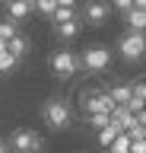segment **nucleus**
<instances>
[{"mask_svg":"<svg viewBox=\"0 0 146 153\" xmlns=\"http://www.w3.org/2000/svg\"><path fill=\"white\" fill-rule=\"evenodd\" d=\"M41 118H45V124H48V128L64 131V128L73 121V112H70L67 102H60V99H48V102H45V108H41Z\"/></svg>","mask_w":146,"mask_h":153,"instance_id":"nucleus-1","label":"nucleus"},{"mask_svg":"<svg viewBox=\"0 0 146 153\" xmlns=\"http://www.w3.org/2000/svg\"><path fill=\"white\" fill-rule=\"evenodd\" d=\"M79 67H86L89 74H105L108 67H111V51H108L105 45H92L83 51V57H79Z\"/></svg>","mask_w":146,"mask_h":153,"instance_id":"nucleus-2","label":"nucleus"},{"mask_svg":"<svg viewBox=\"0 0 146 153\" xmlns=\"http://www.w3.org/2000/svg\"><path fill=\"white\" fill-rule=\"evenodd\" d=\"M13 153H41V147H45V140H41L35 131H29V128H19V131H13L10 143H7Z\"/></svg>","mask_w":146,"mask_h":153,"instance_id":"nucleus-3","label":"nucleus"},{"mask_svg":"<svg viewBox=\"0 0 146 153\" xmlns=\"http://www.w3.org/2000/svg\"><path fill=\"white\" fill-rule=\"evenodd\" d=\"M117 51H121V57H124V61H140V57H143V51H146L143 32H127V35L121 38Z\"/></svg>","mask_w":146,"mask_h":153,"instance_id":"nucleus-4","label":"nucleus"},{"mask_svg":"<svg viewBox=\"0 0 146 153\" xmlns=\"http://www.w3.org/2000/svg\"><path fill=\"white\" fill-rule=\"evenodd\" d=\"M51 67H54V74H57V76L67 80V76H73L79 70V54H73V51L64 48V51H57V54L51 57Z\"/></svg>","mask_w":146,"mask_h":153,"instance_id":"nucleus-5","label":"nucleus"},{"mask_svg":"<svg viewBox=\"0 0 146 153\" xmlns=\"http://www.w3.org/2000/svg\"><path fill=\"white\" fill-rule=\"evenodd\" d=\"M83 108H86V115H111L114 102L105 93H86L83 96Z\"/></svg>","mask_w":146,"mask_h":153,"instance_id":"nucleus-6","label":"nucleus"},{"mask_svg":"<svg viewBox=\"0 0 146 153\" xmlns=\"http://www.w3.org/2000/svg\"><path fill=\"white\" fill-rule=\"evenodd\" d=\"M108 0H89L86 3V10H83V16H86V22L89 26H102V22H105L108 19Z\"/></svg>","mask_w":146,"mask_h":153,"instance_id":"nucleus-7","label":"nucleus"},{"mask_svg":"<svg viewBox=\"0 0 146 153\" xmlns=\"http://www.w3.org/2000/svg\"><path fill=\"white\" fill-rule=\"evenodd\" d=\"M7 13H10V22H22V19L32 13V7L22 3V0H10V3H7Z\"/></svg>","mask_w":146,"mask_h":153,"instance_id":"nucleus-8","label":"nucleus"},{"mask_svg":"<svg viewBox=\"0 0 146 153\" xmlns=\"http://www.w3.org/2000/svg\"><path fill=\"white\" fill-rule=\"evenodd\" d=\"M7 51H10V54L16 57V61H19V57L26 54V51H29V38H26V35H19V32H16V35H13L10 42H7Z\"/></svg>","mask_w":146,"mask_h":153,"instance_id":"nucleus-9","label":"nucleus"},{"mask_svg":"<svg viewBox=\"0 0 146 153\" xmlns=\"http://www.w3.org/2000/svg\"><path fill=\"white\" fill-rule=\"evenodd\" d=\"M127 26H130V32H143L146 13H143V10H136V7H130V10H127Z\"/></svg>","mask_w":146,"mask_h":153,"instance_id":"nucleus-10","label":"nucleus"},{"mask_svg":"<svg viewBox=\"0 0 146 153\" xmlns=\"http://www.w3.org/2000/svg\"><path fill=\"white\" fill-rule=\"evenodd\" d=\"M105 96H108L114 105H127V102H130V86H111Z\"/></svg>","mask_w":146,"mask_h":153,"instance_id":"nucleus-11","label":"nucleus"},{"mask_svg":"<svg viewBox=\"0 0 146 153\" xmlns=\"http://www.w3.org/2000/svg\"><path fill=\"white\" fill-rule=\"evenodd\" d=\"M54 32H57V38L70 42V38H76V32H79V22H76V19H73V22H60V26H54Z\"/></svg>","mask_w":146,"mask_h":153,"instance_id":"nucleus-12","label":"nucleus"},{"mask_svg":"<svg viewBox=\"0 0 146 153\" xmlns=\"http://www.w3.org/2000/svg\"><path fill=\"white\" fill-rule=\"evenodd\" d=\"M117 134H121V128H117V124H111V118H108V124L98 131V143H102V147H108V143L114 140Z\"/></svg>","mask_w":146,"mask_h":153,"instance_id":"nucleus-13","label":"nucleus"},{"mask_svg":"<svg viewBox=\"0 0 146 153\" xmlns=\"http://www.w3.org/2000/svg\"><path fill=\"white\" fill-rule=\"evenodd\" d=\"M51 19H54V26H60V22H73V19H76V10H70V7H57L54 13H51Z\"/></svg>","mask_w":146,"mask_h":153,"instance_id":"nucleus-14","label":"nucleus"},{"mask_svg":"<svg viewBox=\"0 0 146 153\" xmlns=\"http://www.w3.org/2000/svg\"><path fill=\"white\" fill-rule=\"evenodd\" d=\"M108 153H130V137L127 134H117L114 140L108 143Z\"/></svg>","mask_w":146,"mask_h":153,"instance_id":"nucleus-15","label":"nucleus"},{"mask_svg":"<svg viewBox=\"0 0 146 153\" xmlns=\"http://www.w3.org/2000/svg\"><path fill=\"white\" fill-rule=\"evenodd\" d=\"M16 57L10 54V51H0V74H10V70H16Z\"/></svg>","mask_w":146,"mask_h":153,"instance_id":"nucleus-16","label":"nucleus"},{"mask_svg":"<svg viewBox=\"0 0 146 153\" xmlns=\"http://www.w3.org/2000/svg\"><path fill=\"white\" fill-rule=\"evenodd\" d=\"M13 35H16V22L3 19V22H0V42H10Z\"/></svg>","mask_w":146,"mask_h":153,"instance_id":"nucleus-17","label":"nucleus"},{"mask_svg":"<svg viewBox=\"0 0 146 153\" xmlns=\"http://www.w3.org/2000/svg\"><path fill=\"white\" fill-rule=\"evenodd\" d=\"M35 10H38V13H45V16H51V13L57 10V3H54V0H35Z\"/></svg>","mask_w":146,"mask_h":153,"instance_id":"nucleus-18","label":"nucleus"},{"mask_svg":"<svg viewBox=\"0 0 146 153\" xmlns=\"http://www.w3.org/2000/svg\"><path fill=\"white\" fill-rule=\"evenodd\" d=\"M86 121L92 124V128H98V131H102V128L108 124V115H86Z\"/></svg>","mask_w":146,"mask_h":153,"instance_id":"nucleus-19","label":"nucleus"},{"mask_svg":"<svg viewBox=\"0 0 146 153\" xmlns=\"http://www.w3.org/2000/svg\"><path fill=\"white\" fill-rule=\"evenodd\" d=\"M111 7H114V10H124V13H127V10L134 7V0H111Z\"/></svg>","mask_w":146,"mask_h":153,"instance_id":"nucleus-20","label":"nucleus"},{"mask_svg":"<svg viewBox=\"0 0 146 153\" xmlns=\"http://www.w3.org/2000/svg\"><path fill=\"white\" fill-rule=\"evenodd\" d=\"M130 153H146V140H130Z\"/></svg>","mask_w":146,"mask_h":153,"instance_id":"nucleus-21","label":"nucleus"},{"mask_svg":"<svg viewBox=\"0 0 146 153\" xmlns=\"http://www.w3.org/2000/svg\"><path fill=\"white\" fill-rule=\"evenodd\" d=\"M54 3H57V7H70V10L76 7V0H54Z\"/></svg>","mask_w":146,"mask_h":153,"instance_id":"nucleus-22","label":"nucleus"},{"mask_svg":"<svg viewBox=\"0 0 146 153\" xmlns=\"http://www.w3.org/2000/svg\"><path fill=\"white\" fill-rule=\"evenodd\" d=\"M0 153H10V147H7V140L0 137Z\"/></svg>","mask_w":146,"mask_h":153,"instance_id":"nucleus-23","label":"nucleus"},{"mask_svg":"<svg viewBox=\"0 0 146 153\" xmlns=\"http://www.w3.org/2000/svg\"><path fill=\"white\" fill-rule=\"evenodd\" d=\"M22 3H29V7H35V0H22Z\"/></svg>","mask_w":146,"mask_h":153,"instance_id":"nucleus-24","label":"nucleus"},{"mask_svg":"<svg viewBox=\"0 0 146 153\" xmlns=\"http://www.w3.org/2000/svg\"><path fill=\"white\" fill-rule=\"evenodd\" d=\"M7 3H10V0H7Z\"/></svg>","mask_w":146,"mask_h":153,"instance_id":"nucleus-25","label":"nucleus"}]
</instances>
